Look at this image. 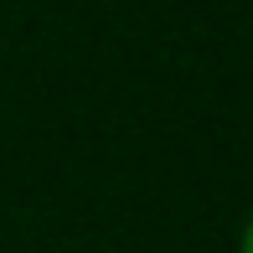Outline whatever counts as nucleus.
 <instances>
[{"label": "nucleus", "instance_id": "1", "mask_svg": "<svg viewBox=\"0 0 253 253\" xmlns=\"http://www.w3.org/2000/svg\"><path fill=\"white\" fill-rule=\"evenodd\" d=\"M238 253H253V212L243 217V233H238Z\"/></svg>", "mask_w": 253, "mask_h": 253}]
</instances>
